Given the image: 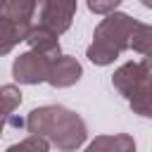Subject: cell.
<instances>
[{"mask_svg": "<svg viewBox=\"0 0 152 152\" xmlns=\"http://www.w3.org/2000/svg\"><path fill=\"white\" fill-rule=\"evenodd\" d=\"M116 2H119V0H88L90 10H95V12H104V10H112Z\"/></svg>", "mask_w": 152, "mask_h": 152, "instance_id": "cell-2", "label": "cell"}, {"mask_svg": "<svg viewBox=\"0 0 152 152\" xmlns=\"http://www.w3.org/2000/svg\"><path fill=\"white\" fill-rule=\"evenodd\" d=\"M71 12H74V0H48V10H45V24H50L55 31H64L71 21Z\"/></svg>", "mask_w": 152, "mask_h": 152, "instance_id": "cell-1", "label": "cell"}, {"mask_svg": "<svg viewBox=\"0 0 152 152\" xmlns=\"http://www.w3.org/2000/svg\"><path fill=\"white\" fill-rule=\"evenodd\" d=\"M142 2H145V5H147V7H152V0H142Z\"/></svg>", "mask_w": 152, "mask_h": 152, "instance_id": "cell-3", "label": "cell"}]
</instances>
